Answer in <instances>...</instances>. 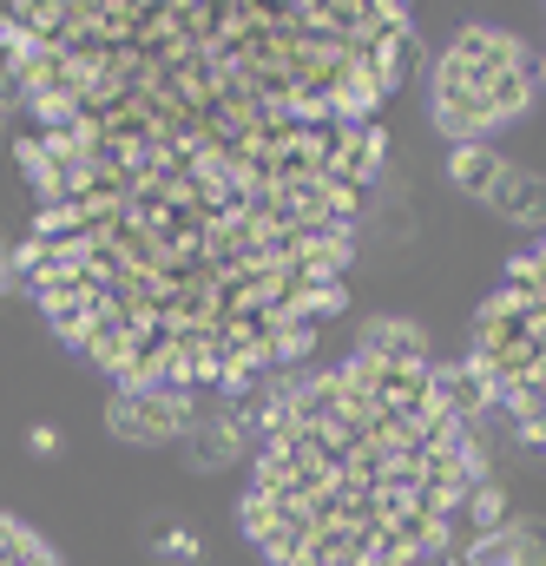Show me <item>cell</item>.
Here are the masks:
<instances>
[{
	"mask_svg": "<svg viewBox=\"0 0 546 566\" xmlns=\"http://www.w3.org/2000/svg\"><path fill=\"white\" fill-rule=\"evenodd\" d=\"M468 382L546 454V238L521 251L501 290L474 310Z\"/></svg>",
	"mask_w": 546,
	"mask_h": 566,
	"instance_id": "obj_3",
	"label": "cell"
},
{
	"mask_svg": "<svg viewBox=\"0 0 546 566\" xmlns=\"http://www.w3.org/2000/svg\"><path fill=\"white\" fill-rule=\"evenodd\" d=\"M474 382L402 316L363 323L349 363L258 402L244 534L276 566H414L487 488Z\"/></svg>",
	"mask_w": 546,
	"mask_h": 566,
	"instance_id": "obj_2",
	"label": "cell"
},
{
	"mask_svg": "<svg viewBox=\"0 0 546 566\" xmlns=\"http://www.w3.org/2000/svg\"><path fill=\"white\" fill-rule=\"evenodd\" d=\"M534 106V53L514 27H461L434 60L428 113L454 145H487L507 119Z\"/></svg>",
	"mask_w": 546,
	"mask_h": 566,
	"instance_id": "obj_4",
	"label": "cell"
},
{
	"mask_svg": "<svg viewBox=\"0 0 546 566\" xmlns=\"http://www.w3.org/2000/svg\"><path fill=\"white\" fill-rule=\"evenodd\" d=\"M414 53L389 0L0 7V106L33 113L13 158L40 198L20 283L119 382L258 389L349 303Z\"/></svg>",
	"mask_w": 546,
	"mask_h": 566,
	"instance_id": "obj_1",
	"label": "cell"
},
{
	"mask_svg": "<svg viewBox=\"0 0 546 566\" xmlns=\"http://www.w3.org/2000/svg\"><path fill=\"white\" fill-rule=\"evenodd\" d=\"M251 428H258V416H244V409L198 416V428L185 434V468H198V474H218V468H231V461H238V448L251 441Z\"/></svg>",
	"mask_w": 546,
	"mask_h": 566,
	"instance_id": "obj_7",
	"label": "cell"
},
{
	"mask_svg": "<svg viewBox=\"0 0 546 566\" xmlns=\"http://www.w3.org/2000/svg\"><path fill=\"white\" fill-rule=\"evenodd\" d=\"M27 448H33V454H53V448H60V434H53V428H33V434H27Z\"/></svg>",
	"mask_w": 546,
	"mask_h": 566,
	"instance_id": "obj_12",
	"label": "cell"
},
{
	"mask_svg": "<svg viewBox=\"0 0 546 566\" xmlns=\"http://www.w3.org/2000/svg\"><path fill=\"white\" fill-rule=\"evenodd\" d=\"M487 205H494L507 224H521V231H540V224H546V178L507 158V165H501V178H494V191H487Z\"/></svg>",
	"mask_w": 546,
	"mask_h": 566,
	"instance_id": "obj_8",
	"label": "cell"
},
{
	"mask_svg": "<svg viewBox=\"0 0 546 566\" xmlns=\"http://www.w3.org/2000/svg\"><path fill=\"white\" fill-rule=\"evenodd\" d=\"M501 165H507V158H501L494 145H454V151H448V178H454V191H468V198H481V205H487Z\"/></svg>",
	"mask_w": 546,
	"mask_h": 566,
	"instance_id": "obj_9",
	"label": "cell"
},
{
	"mask_svg": "<svg viewBox=\"0 0 546 566\" xmlns=\"http://www.w3.org/2000/svg\"><path fill=\"white\" fill-rule=\"evenodd\" d=\"M158 560H171V566H198V541H191L185 527H171V534H158Z\"/></svg>",
	"mask_w": 546,
	"mask_h": 566,
	"instance_id": "obj_11",
	"label": "cell"
},
{
	"mask_svg": "<svg viewBox=\"0 0 546 566\" xmlns=\"http://www.w3.org/2000/svg\"><path fill=\"white\" fill-rule=\"evenodd\" d=\"M0 126H7V106H0Z\"/></svg>",
	"mask_w": 546,
	"mask_h": 566,
	"instance_id": "obj_13",
	"label": "cell"
},
{
	"mask_svg": "<svg viewBox=\"0 0 546 566\" xmlns=\"http://www.w3.org/2000/svg\"><path fill=\"white\" fill-rule=\"evenodd\" d=\"M106 428L126 448H171L198 428V402L178 389H151V382H119V396L106 402Z\"/></svg>",
	"mask_w": 546,
	"mask_h": 566,
	"instance_id": "obj_5",
	"label": "cell"
},
{
	"mask_svg": "<svg viewBox=\"0 0 546 566\" xmlns=\"http://www.w3.org/2000/svg\"><path fill=\"white\" fill-rule=\"evenodd\" d=\"M454 566H546V521H507L494 534H474Z\"/></svg>",
	"mask_w": 546,
	"mask_h": 566,
	"instance_id": "obj_6",
	"label": "cell"
},
{
	"mask_svg": "<svg viewBox=\"0 0 546 566\" xmlns=\"http://www.w3.org/2000/svg\"><path fill=\"white\" fill-rule=\"evenodd\" d=\"M0 566H60V560H53V547H46L27 521L0 514Z\"/></svg>",
	"mask_w": 546,
	"mask_h": 566,
	"instance_id": "obj_10",
	"label": "cell"
}]
</instances>
